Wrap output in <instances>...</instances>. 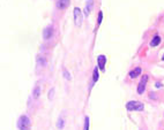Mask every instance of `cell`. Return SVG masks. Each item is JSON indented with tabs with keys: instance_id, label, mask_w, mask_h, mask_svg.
I'll list each match as a JSON object with an SVG mask.
<instances>
[{
	"instance_id": "cell-1",
	"label": "cell",
	"mask_w": 164,
	"mask_h": 130,
	"mask_svg": "<svg viewBox=\"0 0 164 130\" xmlns=\"http://www.w3.org/2000/svg\"><path fill=\"white\" fill-rule=\"evenodd\" d=\"M17 128L20 130H29L30 129V119L27 115H22L20 116L19 121H17Z\"/></svg>"
},
{
	"instance_id": "cell-2",
	"label": "cell",
	"mask_w": 164,
	"mask_h": 130,
	"mask_svg": "<svg viewBox=\"0 0 164 130\" xmlns=\"http://www.w3.org/2000/svg\"><path fill=\"white\" fill-rule=\"evenodd\" d=\"M126 108L128 111H142L143 109V104L140 101H128L126 104Z\"/></svg>"
},
{
	"instance_id": "cell-3",
	"label": "cell",
	"mask_w": 164,
	"mask_h": 130,
	"mask_svg": "<svg viewBox=\"0 0 164 130\" xmlns=\"http://www.w3.org/2000/svg\"><path fill=\"white\" fill-rule=\"evenodd\" d=\"M147 81H148V76L147 75H143L142 80L140 81V83L137 85V93L139 95H142L146 90V85H147Z\"/></svg>"
},
{
	"instance_id": "cell-4",
	"label": "cell",
	"mask_w": 164,
	"mask_h": 130,
	"mask_svg": "<svg viewBox=\"0 0 164 130\" xmlns=\"http://www.w3.org/2000/svg\"><path fill=\"white\" fill-rule=\"evenodd\" d=\"M74 20H75V24L76 25H81V23H82V15H81V9L80 8L75 7L74 8Z\"/></svg>"
},
{
	"instance_id": "cell-5",
	"label": "cell",
	"mask_w": 164,
	"mask_h": 130,
	"mask_svg": "<svg viewBox=\"0 0 164 130\" xmlns=\"http://www.w3.org/2000/svg\"><path fill=\"white\" fill-rule=\"evenodd\" d=\"M97 63H98V68L101 69V70H104V68H105V63H106V57L105 55H99L98 58H97Z\"/></svg>"
},
{
	"instance_id": "cell-6",
	"label": "cell",
	"mask_w": 164,
	"mask_h": 130,
	"mask_svg": "<svg viewBox=\"0 0 164 130\" xmlns=\"http://www.w3.org/2000/svg\"><path fill=\"white\" fill-rule=\"evenodd\" d=\"M52 35H53V28L52 27H46L43 31V37L44 39H50L52 37Z\"/></svg>"
},
{
	"instance_id": "cell-7",
	"label": "cell",
	"mask_w": 164,
	"mask_h": 130,
	"mask_svg": "<svg viewBox=\"0 0 164 130\" xmlns=\"http://www.w3.org/2000/svg\"><path fill=\"white\" fill-rule=\"evenodd\" d=\"M69 5V0H58L57 1V7L59 9H65L68 7Z\"/></svg>"
},
{
	"instance_id": "cell-8",
	"label": "cell",
	"mask_w": 164,
	"mask_h": 130,
	"mask_svg": "<svg viewBox=\"0 0 164 130\" xmlns=\"http://www.w3.org/2000/svg\"><path fill=\"white\" fill-rule=\"evenodd\" d=\"M139 75H141V68H135L134 70H132L130 73V77L131 78H135V77H137Z\"/></svg>"
},
{
	"instance_id": "cell-9",
	"label": "cell",
	"mask_w": 164,
	"mask_h": 130,
	"mask_svg": "<svg viewBox=\"0 0 164 130\" xmlns=\"http://www.w3.org/2000/svg\"><path fill=\"white\" fill-rule=\"evenodd\" d=\"M37 66L38 67H45L46 66V60L44 57H37Z\"/></svg>"
},
{
	"instance_id": "cell-10",
	"label": "cell",
	"mask_w": 164,
	"mask_h": 130,
	"mask_svg": "<svg viewBox=\"0 0 164 130\" xmlns=\"http://www.w3.org/2000/svg\"><path fill=\"white\" fill-rule=\"evenodd\" d=\"M160 43H161V37H160V36H155V37L153 38V40L150 42V46L155 47V46H157Z\"/></svg>"
},
{
	"instance_id": "cell-11",
	"label": "cell",
	"mask_w": 164,
	"mask_h": 130,
	"mask_svg": "<svg viewBox=\"0 0 164 130\" xmlns=\"http://www.w3.org/2000/svg\"><path fill=\"white\" fill-rule=\"evenodd\" d=\"M91 8H92V0H88L87 5H86V15H88L91 12Z\"/></svg>"
},
{
	"instance_id": "cell-12",
	"label": "cell",
	"mask_w": 164,
	"mask_h": 130,
	"mask_svg": "<svg viewBox=\"0 0 164 130\" xmlns=\"http://www.w3.org/2000/svg\"><path fill=\"white\" fill-rule=\"evenodd\" d=\"M39 95H41V88H39L38 85H36L34 91H32V96H34V98H38Z\"/></svg>"
},
{
	"instance_id": "cell-13",
	"label": "cell",
	"mask_w": 164,
	"mask_h": 130,
	"mask_svg": "<svg viewBox=\"0 0 164 130\" xmlns=\"http://www.w3.org/2000/svg\"><path fill=\"white\" fill-rule=\"evenodd\" d=\"M92 78H94V82H97L99 78V74H98V70H97V67L94 68V75H92Z\"/></svg>"
},
{
	"instance_id": "cell-14",
	"label": "cell",
	"mask_w": 164,
	"mask_h": 130,
	"mask_svg": "<svg viewBox=\"0 0 164 130\" xmlns=\"http://www.w3.org/2000/svg\"><path fill=\"white\" fill-rule=\"evenodd\" d=\"M83 130H89V118L86 116L84 118V127H83Z\"/></svg>"
},
{
	"instance_id": "cell-15",
	"label": "cell",
	"mask_w": 164,
	"mask_h": 130,
	"mask_svg": "<svg viewBox=\"0 0 164 130\" xmlns=\"http://www.w3.org/2000/svg\"><path fill=\"white\" fill-rule=\"evenodd\" d=\"M64 77H65L66 80H71V75L67 71V69H64Z\"/></svg>"
},
{
	"instance_id": "cell-16",
	"label": "cell",
	"mask_w": 164,
	"mask_h": 130,
	"mask_svg": "<svg viewBox=\"0 0 164 130\" xmlns=\"http://www.w3.org/2000/svg\"><path fill=\"white\" fill-rule=\"evenodd\" d=\"M57 127L59 128V129H62V128H64V120H62V119H59V122H58Z\"/></svg>"
},
{
	"instance_id": "cell-17",
	"label": "cell",
	"mask_w": 164,
	"mask_h": 130,
	"mask_svg": "<svg viewBox=\"0 0 164 130\" xmlns=\"http://www.w3.org/2000/svg\"><path fill=\"white\" fill-rule=\"evenodd\" d=\"M102 20H103V12H99V13H98V21H97V23L101 24V23H102Z\"/></svg>"
},
{
	"instance_id": "cell-18",
	"label": "cell",
	"mask_w": 164,
	"mask_h": 130,
	"mask_svg": "<svg viewBox=\"0 0 164 130\" xmlns=\"http://www.w3.org/2000/svg\"><path fill=\"white\" fill-rule=\"evenodd\" d=\"M53 93H54V89H51L50 92H49V98H50V99H52V98H53Z\"/></svg>"
},
{
	"instance_id": "cell-19",
	"label": "cell",
	"mask_w": 164,
	"mask_h": 130,
	"mask_svg": "<svg viewBox=\"0 0 164 130\" xmlns=\"http://www.w3.org/2000/svg\"><path fill=\"white\" fill-rule=\"evenodd\" d=\"M156 88H161V83H160V82H157V83H156Z\"/></svg>"
},
{
	"instance_id": "cell-20",
	"label": "cell",
	"mask_w": 164,
	"mask_h": 130,
	"mask_svg": "<svg viewBox=\"0 0 164 130\" xmlns=\"http://www.w3.org/2000/svg\"><path fill=\"white\" fill-rule=\"evenodd\" d=\"M162 60H164V55H163V58H162Z\"/></svg>"
}]
</instances>
